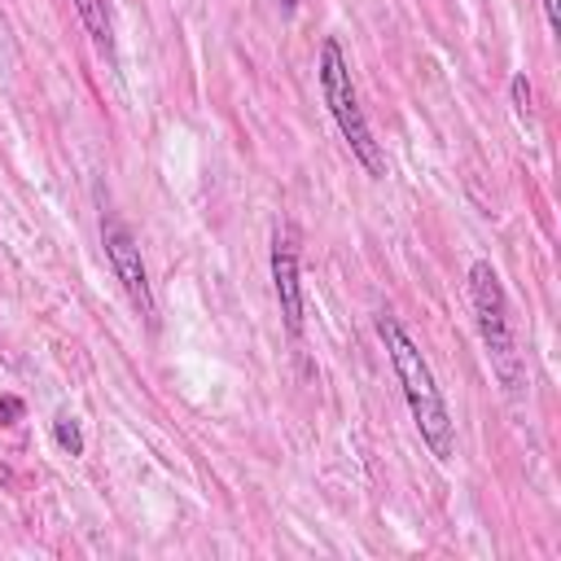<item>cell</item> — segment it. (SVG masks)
Here are the masks:
<instances>
[{
  "instance_id": "obj_1",
  "label": "cell",
  "mask_w": 561,
  "mask_h": 561,
  "mask_svg": "<svg viewBox=\"0 0 561 561\" xmlns=\"http://www.w3.org/2000/svg\"><path fill=\"white\" fill-rule=\"evenodd\" d=\"M377 337H381V346H386V355L394 364V377L403 386V399L412 408V421L421 430V443L430 447L434 460H451L456 456V421L447 412V399H443V390L434 381L430 359L421 355V346L408 337V329L390 311L377 316Z\"/></svg>"
},
{
  "instance_id": "obj_2",
  "label": "cell",
  "mask_w": 561,
  "mask_h": 561,
  "mask_svg": "<svg viewBox=\"0 0 561 561\" xmlns=\"http://www.w3.org/2000/svg\"><path fill=\"white\" fill-rule=\"evenodd\" d=\"M469 307H473L491 373L500 377V386L508 394H517L526 386V368H522V351H517V337H513V316H508V298H504L500 272L486 259H478L469 267Z\"/></svg>"
},
{
  "instance_id": "obj_3",
  "label": "cell",
  "mask_w": 561,
  "mask_h": 561,
  "mask_svg": "<svg viewBox=\"0 0 561 561\" xmlns=\"http://www.w3.org/2000/svg\"><path fill=\"white\" fill-rule=\"evenodd\" d=\"M316 75H320V96H324V105H329V114H333V123H337L346 149L355 153V162H359L373 180H381V175H386V153H381V145L373 140V131H368V118H364L359 96H355V83H351V66H346L342 44H337L333 35L320 44V66H316Z\"/></svg>"
},
{
  "instance_id": "obj_4",
  "label": "cell",
  "mask_w": 561,
  "mask_h": 561,
  "mask_svg": "<svg viewBox=\"0 0 561 561\" xmlns=\"http://www.w3.org/2000/svg\"><path fill=\"white\" fill-rule=\"evenodd\" d=\"M101 245H105V259L127 294V302L136 307V316L158 329V302H153V289H149V272H145V259H140V245L131 237V228L118 219V215H105L101 219Z\"/></svg>"
},
{
  "instance_id": "obj_5",
  "label": "cell",
  "mask_w": 561,
  "mask_h": 561,
  "mask_svg": "<svg viewBox=\"0 0 561 561\" xmlns=\"http://www.w3.org/2000/svg\"><path fill=\"white\" fill-rule=\"evenodd\" d=\"M272 289L280 302L285 333L302 337V280H298V245L289 232H276V241H272Z\"/></svg>"
},
{
  "instance_id": "obj_6",
  "label": "cell",
  "mask_w": 561,
  "mask_h": 561,
  "mask_svg": "<svg viewBox=\"0 0 561 561\" xmlns=\"http://www.w3.org/2000/svg\"><path fill=\"white\" fill-rule=\"evenodd\" d=\"M75 13L83 22V31L92 35V44L110 57L114 53V22H110V0H75Z\"/></svg>"
},
{
  "instance_id": "obj_7",
  "label": "cell",
  "mask_w": 561,
  "mask_h": 561,
  "mask_svg": "<svg viewBox=\"0 0 561 561\" xmlns=\"http://www.w3.org/2000/svg\"><path fill=\"white\" fill-rule=\"evenodd\" d=\"M53 443L66 451V456H83V430L70 412H57L53 416Z\"/></svg>"
},
{
  "instance_id": "obj_8",
  "label": "cell",
  "mask_w": 561,
  "mask_h": 561,
  "mask_svg": "<svg viewBox=\"0 0 561 561\" xmlns=\"http://www.w3.org/2000/svg\"><path fill=\"white\" fill-rule=\"evenodd\" d=\"M508 96H513V110H517V118L526 123V118H530V101H535V96H530V79H526V75H513V83H508Z\"/></svg>"
},
{
  "instance_id": "obj_9",
  "label": "cell",
  "mask_w": 561,
  "mask_h": 561,
  "mask_svg": "<svg viewBox=\"0 0 561 561\" xmlns=\"http://www.w3.org/2000/svg\"><path fill=\"white\" fill-rule=\"evenodd\" d=\"M22 416V399H0V425H13Z\"/></svg>"
},
{
  "instance_id": "obj_10",
  "label": "cell",
  "mask_w": 561,
  "mask_h": 561,
  "mask_svg": "<svg viewBox=\"0 0 561 561\" xmlns=\"http://www.w3.org/2000/svg\"><path fill=\"white\" fill-rule=\"evenodd\" d=\"M539 4H543L548 26H552V31H561V0H539Z\"/></svg>"
},
{
  "instance_id": "obj_11",
  "label": "cell",
  "mask_w": 561,
  "mask_h": 561,
  "mask_svg": "<svg viewBox=\"0 0 561 561\" xmlns=\"http://www.w3.org/2000/svg\"><path fill=\"white\" fill-rule=\"evenodd\" d=\"M276 4H280V9H294V4H298V0H276Z\"/></svg>"
}]
</instances>
